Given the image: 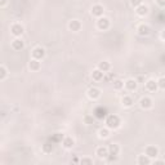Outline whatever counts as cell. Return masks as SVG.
I'll list each match as a JSON object with an SVG mask.
<instances>
[{"label": "cell", "mask_w": 165, "mask_h": 165, "mask_svg": "<svg viewBox=\"0 0 165 165\" xmlns=\"http://www.w3.org/2000/svg\"><path fill=\"white\" fill-rule=\"evenodd\" d=\"M121 125V119L115 114H110L106 117V126L110 129H117Z\"/></svg>", "instance_id": "cell-1"}, {"label": "cell", "mask_w": 165, "mask_h": 165, "mask_svg": "<svg viewBox=\"0 0 165 165\" xmlns=\"http://www.w3.org/2000/svg\"><path fill=\"white\" fill-rule=\"evenodd\" d=\"M23 31H25V27H23L21 23H18V22L13 23V25L10 26V32H12V35H13V36H16V38H19L21 35L23 34Z\"/></svg>", "instance_id": "cell-2"}, {"label": "cell", "mask_w": 165, "mask_h": 165, "mask_svg": "<svg viewBox=\"0 0 165 165\" xmlns=\"http://www.w3.org/2000/svg\"><path fill=\"white\" fill-rule=\"evenodd\" d=\"M110 25H111V22L107 17H99L98 21H97V27L101 30V31H106V30H109L110 29Z\"/></svg>", "instance_id": "cell-3"}, {"label": "cell", "mask_w": 165, "mask_h": 165, "mask_svg": "<svg viewBox=\"0 0 165 165\" xmlns=\"http://www.w3.org/2000/svg\"><path fill=\"white\" fill-rule=\"evenodd\" d=\"M87 94H88V97H89L90 99L96 101V99H98V98L101 97V89L97 88V87H92V88L88 89Z\"/></svg>", "instance_id": "cell-4"}, {"label": "cell", "mask_w": 165, "mask_h": 165, "mask_svg": "<svg viewBox=\"0 0 165 165\" xmlns=\"http://www.w3.org/2000/svg\"><path fill=\"white\" fill-rule=\"evenodd\" d=\"M44 57H45V49L43 46H35L32 49V58H36V60L41 61Z\"/></svg>", "instance_id": "cell-5"}, {"label": "cell", "mask_w": 165, "mask_h": 165, "mask_svg": "<svg viewBox=\"0 0 165 165\" xmlns=\"http://www.w3.org/2000/svg\"><path fill=\"white\" fill-rule=\"evenodd\" d=\"M137 31H138L139 36H148V35L151 34V27L148 25H146V23H141V25L138 26V29H137Z\"/></svg>", "instance_id": "cell-6"}, {"label": "cell", "mask_w": 165, "mask_h": 165, "mask_svg": "<svg viewBox=\"0 0 165 165\" xmlns=\"http://www.w3.org/2000/svg\"><path fill=\"white\" fill-rule=\"evenodd\" d=\"M145 154L151 159H155L159 156V148L156 146H147L145 150Z\"/></svg>", "instance_id": "cell-7"}, {"label": "cell", "mask_w": 165, "mask_h": 165, "mask_svg": "<svg viewBox=\"0 0 165 165\" xmlns=\"http://www.w3.org/2000/svg\"><path fill=\"white\" fill-rule=\"evenodd\" d=\"M124 87H125L126 90H129V92H134V90H137V88H138V81H137L136 79H128V80L124 82Z\"/></svg>", "instance_id": "cell-8"}, {"label": "cell", "mask_w": 165, "mask_h": 165, "mask_svg": "<svg viewBox=\"0 0 165 165\" xmlns=\"http://www.w3.org/2000/svg\"><path fill=\"white\" fill-rule=\"evenodd\" d=\"M139 106L142 107L143 110H148L154 106V101H152L150 97H142L139 101Z\"/></svg>", "instance_id": "cell-9"}, {"label": "cell", "mask_w": 165, "mask_h": 165, "mask_svg": "<svg viewBox=\"0 0 165 165\" xmlns=\"http://www.w3.org/2000/svg\"><path fill=\"white\" fill-rule=\"evenodd\" d=\"M81 27H82V25H81V22L79 19H71L68 22V29L72 32H79L81 30Z\"/></svg>", "instance_id": "cell-10"}, {"label": "cell", "mask_w": 165, "mask_h": 165, "mask_svg": "<svg viewBox=\"0 0 165 165\" xmlns=\"http://www.w3.org/2000/svg\"><path fill=\"white\" fill-rule=\"evenodd\" d=\"M103 13H104V8H103V5H101V4H96V5H93L92 7V14L94 16V17H103Z\"/></svg>", "instance_id": "cell-11"}, {"label": "cell", "mask_w": 165, "mask_h": 165, "mask_svg": "<svg viewBox=\"0 0 165 165\" xmlns=\"http://www.w3.org/2000/svg\"><path fill=\"white\" fill-rule=\"evenodd\" d=\"M96 155L99 157V159H106L109 155H110V152H109V147H104V146H99L97 147L96 150Z\"/></svg>", "instance_id": "cell-12"}, {"label": "cell", "mask_w": 165, "mask_h": 165, "mask_svg": "<svg viewBox=\"0 0 165 165\" xmlns=\"http://www.w3.org/2000/svg\"><path fill=\"white\" fill-rule=\"evenodd\" d=\"M148 12H150V8H148L146 4H141L139 7L136 8V13H137V16H139V17H145V16H147V14H148Z\"/></svg>", "instance_id": "cell-13"}, {"label": "cell", "mask_w": 165, "mask_h": 165, "mask_svg": "<svg viewBox=\"0 0 165 165\" xmlns=\"http://www.w3.org/2000/svg\"><path fill=\"white\" fill-rule=\"evenodd\" d=\"M146 89L148 92H156L159 89V85H157V80H154V79H150L146 81Z\"/></svg>", "instance_id": "cell-14"}, {"label": "cell", "mask_w": 165, "mask_h": 165, "mask_svg": "<svg viewBox=\"0 0 165 165\" xmlns=\"http://www.w3.org/2000/svg\"><path fill=\"white\" fill-rule=\"evenodd\" d=\"M12 48H13L14 51H22L23 48H25V41H23L22 39H19V38H16L13 41H12Z\"/></svg>", "instance_id": "cell-15"}, {"label": "cell", "mask_w": 165, "mask_h": 165, "mask_svg": "<svg viewBox=\"0 0 165 165\" xmlns=\"http://www.w3.org/2000/svg\"><path fill=\"white\" fill-rule=\"evenodd\" d=\"M62 146L66 148V150H70L75 146V141L72 137H63L62 139Z\"/></svg>", "instance_id": "cell-16"}, {"label": "cell", "mask_w": 165, "mask_h": 165, "mask_svg": "<svg viewBox=\"0 0 165 165\" xmlns=\"http://www.w3.org/2000/svg\"><path fill=\"white\" fill-rule=\"evenodd\" d=\"M41 67V63L39 60H36V58H32V60H30L29 62V68L31 70V71H39Z\"/></svg>", "instance_id": "cell-17"}, {"label": "cell", "mask_w": 165, "mask_h": 165, "mask_svg": "<svg viewBox=\"0 0 165 165\" xmlns=\"http://www.w3.org/2000/svg\"><path fill=\"white\" fill-rule=\"evenodd\" d=\"M103 75H104L103 71H101L99 68H96V70H93V72H92V79L96 81H101L103 79Z\"/></svg>", "instance_id": "cell-18"}, {"label": "cell", "mask_w": 165, "mask_h": 165, "mask_svg": "<svg viewBox=\"0 0 165 165\" xmlns=\"http://www.w3.org/2000/svg\"><path fill=\"white\" fill-rule=\"evenodd\" d=\"M137 162L139 165H148V164H151V157H148L146 154L145 155H139L138 159H137Z\"/></svg>", "instance_id": "cell-19"}, {"label": "cell", "mask_w": 165, "mask_h": 165, "mask_svg": "<svg viewBox=\"0 0 165 165\" xmlns=\"http://www.w3.org/2000/svg\"><path fill=\"white\" fill-rule=\"evenodd\" d=\"M121 103H123L124 107H132L133 103H134V99L130 96H124L121 98Z\"/></svg>", "instance_id": "cell-20"}, {"label": "cell", "mask_w": 165, "mask_h": 165, "mask_svg": "<svg viewBox=\"0 0 165 165\" xmlns=\"http://www.w3.org/2000/svg\"><path fill=\"white\" fill-rule=\"evenodd\" d=\"M97 68H99L101 71H103V72H109L110 68H111V65H110L109 61H102V62L98 63V67H97Z\"/></svg>", "instance_id": "cell-21"}, {"label": "cell", "mask_w": 165, "mask_h": 165, "mask_svg": "<svg viewBox=\"0 0 165 165\" xmlns=\"http://www.w3.org/2000/svg\"><path fill=\"white\" fill-rule=\"evenodd\" d=\"M109 152H110V155H119L120 154V146L117 143H111L109 146Z\"/></svg>", "instance_id": "cell-22"}, {"label": "cell", "mask_w": 165, "mask_h": 165, "mask_svg": "<svg viewBox=\"0 0 165 165\" xmlns=\"http://www.w3.org/2000/svg\"><path fill=\"white\" fill-rule=\"evenodd\" d=\"M98 137L102 138V139H106V138H109L110 137V128H101L99 130H98Z\"/></svg>", "instance_id": "cell-23"}, {"label": "cell", "mask_w": 165, "mask_h": 165, "mask_svg": "<svg viewBox=\"0 0 165 165\" xmlns=\"http://www.w3.org/2000/svg\"><path fill=\"white\" fill-rule=\"evenodd\" d=\"M54 146H53V141L52 142H45L43 145V152H45V154H51V152L53 151Z\"/></svg>", "instance_id": "cell-24"}, {"label": "cell", "mask_w": 165, "mask_h": 165, "mask_svg": "<svg viewBox=\"0 0 165 165\" xmlns=\"http://www.w3.org/2000/svg\"><path fill=\"white\" fill-rule=\"evenodd\" d=\"M123 88H124V81L120 80V79H115V80H114V89L120 90V89H123Z\"/></svg>", "instance_id": "cell-25"}, {"label": "cell", "mask_w": 165, "mask_h": 165, "mask_svg": "<svg viewBox=\"0 0 165 165\" xmlns=\"http://www.w3.org/2000/svg\"><path fill=\"white\" fill-rule=\"evenodd\" d=\"M7 76H8V71H7V67L4 66V65H2L0 66V80H5L7 79Z\"/></svg>", "instance_id": "cell-26"}, {"label": "cell", "mask_w": 165, "mask_h": 165, "mask_svg": "<svg viewBox=\"0 0 165 165\" xmlns=\"http://www.w3.org/2000/svg\"><path fill=\"white\" fill-rule=\"evenodd\" d=\"M157 85H159V89H164L165 90V76L160 77L157 80Z\"/></svg>", "instance_id": "cell-27"}, {"label": "cell", "mask_w": 165, "mask_h": 165, "mask_svg": "<svg viewBox=\"0 0 165 165\" xmlns=\"http://www.w3.org/2000/svg\"><path fill=\"white\" fill-rule=\"evenodd\" d=\"M62 139H63V136L61 133H56L54 138H53V142H58V141H61V142H62Z\"/></svg>", "instance_id": "cell-28"}, {"label": "cell", "mask_w": 165, "mask_h": 165, "mask_svg": "<svg viewBox=\"0 0 165 165\" xmlns=\"http://www.w3.org/2000/svg\"><path fill=\"white\" fill-rule=\"evenodd\" d=\"M80 162L84 165V164H93V159H90V157H82L81 160H80Z\"/></svg>", "instance_id": "cell-29"}, {"label": "cell", "mask_w": 165, "mask_h": 165, "mask_svg": "<svg viewBox=\"0 0 165 165\" xmlns=\"http://www.w3.org/2000/svg\"><path fill=\"white\" fill-rule=\"evenodd\" d=\"M130 4H132V7L137 8V7H139L141 4H143V3H142V0H130Z\"/></svg>", "instance_id": "cell-30"}, {"label": "cell", "mask_w": 165, "mask_h": 165, "mask_svg": "<svg viewBox=\"0 0 165 165\" xmlns=\"http://www.w3.org/2000/svg\"><path fill=\"white\" fill-rule=\"evenodd\" d=\"M156 3L160 5V7H162V8H165V0H156Z\"/></svg>", "instance_id": "cell-31"}, {"label": "cell", "mask_w": 165, "mask_h": 165, "mask_svg": "<svg viewBox=\"0 0 165 165\" xmlns=\"http://www.w3.org/2000/svg\"><path fill=\"white\" fill-rule=\"evenodd\" d=\"M154 164H156V165H161V164H165V161H164V160H154Z\"/></svg>", "instance_id": "cell-32"}, {"label": "cell", "mask_w": 165, "mask_h": 165, "mask_svg": "<svg viewBox=\"0 0 165 165\" xmlns=\"http://www.w3.org/2000/svg\"><path fill=\"white\" fill-rule=\"evenodd\" d=\"M84 120H85V123H87V124H89V123H90L93 119H92L90 116H85V119H84Z\"/></svg>", "instance_id": "cell-33"}, {"label": "cell", "mask_w": 165, "mask_h": 165, "mask_svg": "<svg viewBox=\"0 0 165 165\" xmlns=\"http://www.w3.org/2000/svg\"><path fill=\"white\" fill-rule=\"evenodd\" d=\"M115 77V74H109V76L106 77V80H112Z\"/></svg>", "instance_id": "cell-34"}, {"label": "cell", "mask_w": 165, "mask_h": 165, "mask_svg": "<svg viewBox=\"0 0 165 165\" xmlns=\"http://www.w3.org/2000/svg\"><path fill=\"white\" fill-rule=\"evenodd\" d=\"M160 38H161V39L165 41V30H164V31H161V34H160Z\"/></svg>", "instance_id": "cell-35"}, {"label": "cell", "mask_w": 165, "mask_h": 165, "mask_svg": "<svg viewBox=\"0 0 165 165\" xmlns=\"http://www.w3.org/2000/svg\"><path fill=\"white\" fill-rule=\"evenodd\" d=\"M7 3H8V0H0V5H2V7H4Z\"/></svg>", "instance_id": "cell-36"}, {"label": "cell", "mask_w": 165, "mask_h": 165, "mask_svg": "<svg viewBox=\"0 0 165 165\" xmlns=\"http://www.w3.org/2000/svg\"><path fill=\"white\" fill-rule=\"evenodd\" d=\"M72 161H74V162H77V161H79V159H77V157H74V160H72Z\"/></svg>", "instance_id": "cell-37"}]
</instances>
